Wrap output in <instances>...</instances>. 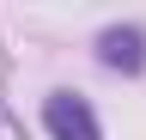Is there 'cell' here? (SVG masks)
Returning <instances> with one entry per match:
<instances>
[{
  "mask_svg": "<svg viewBox=\"0 0 146 140\" xmlns=\"http://www.w3.org/2000/svg\"><path fill=\"white\" fill-rule=\"evenodd\" d=\"M43 134L49 140H104V122H98V110H91V98H79V92H49L43 98Z\"/></svg>",
  "mask_w": 146,
  "mask_h": 140,
  "instance_id": "6da1fadb",
  "label": "cell"
},
{
  "mask_svg": "<svg viewBox=\"0 0 146 140\" xmlns=\"http://www.w3.org/2000/svg\"><path fill=\"white\" fill-rule=\"evenodd\" d=\"M91 55H98V67H110L122 79L146 73V25H104L91 37Z\"/></svg>",
  "mask_w": 146,
  "mask_h": 140,
  "instance_id": "7a4b0ae2",
  "label": "cell"
},
{
  "mask_svg": "<svg viewBox=\"0 0 146 140\" xmlns=\"http://www.w3.org/2000/svg\"><path fill=\"white\" fill-rule=\"evenodd\" d=\"M0 140H25V122H18L6 104H0Z\"/></svg>",
  "mask_w": 146,
  "mask_h": 140,
  "instance_id": "3957f363",
  "label": "cell"
}]
</instances>
